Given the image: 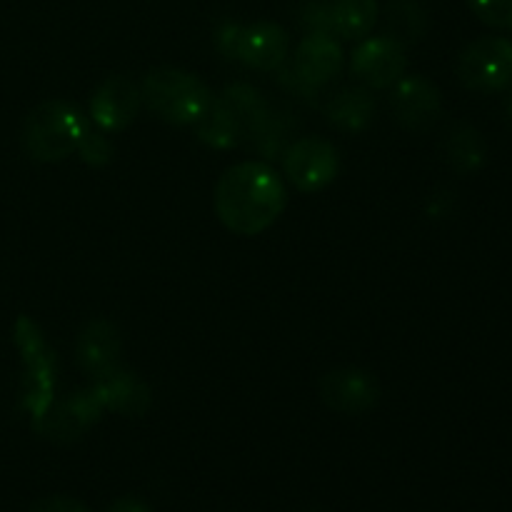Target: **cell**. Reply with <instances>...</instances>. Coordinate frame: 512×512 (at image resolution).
Returning <instances> with one entry per match:
<instances>
[{
	"mask_svg": "<svg viewBox=\"0 0 512 512\" xmlns=\"http://www.w3.org/2000/svg\"><path fill=\"white\" fill-rule=\"evenodd\" d=\"M325 115L328 123L343 133H360L373 120L375 100L368 88H345L330 98Z\"/></svg>",
	"mask_w": 512,
	"mask_h": 512,
	"instance_id": "cell-14",
	"label": "cell"
},
{
	"mask_svg": "<svg viewBox=\"0 0 512 512\" xmlns=\"http://www.w3.org/2000/svg\"><path fill=\"white\" fill-rule=\"evenodd\" d=\"M240 35H243V28L240 25H223V28L218 30V35H215V43H218L220 53L225 55V58L235 60L238 58V45H240Z\"/></svg>",
	"mask_w": 512,
	"mask_h": 512,
	"instance_id": "cell-23",
	"label": "cell"
},
{
	"mask_svg": "<svg viewBox=\"0 0 512 512\" xmlns=\"http://www.w3.org/2000/svg\"><path fill=\"white\" fill-rule=\"evenodd\" d=\"M308 512H323V510H308Z\"/></svg>",
	"mask_w": 512,
	"mask_h": 512,
	"instance_id": "cell-26",
	"label": "cell"
},
{
	"mask_svg": "<svg viewBox=\"0 0 512 512\" xmlns=\"http://www.w3.org/2000/svg\"><path fill=\"white\" fill-rule=\"evenodd\" d=\"M385 38L395 40L403 48L423 40L425 30H428V18H425L423 8L415 5L413 0H390L385 8Z\"/></svg>",
	"mask_w": 512,
	"mask_h": 512,
	"instance_id": "cell-16",
	"label": "cell"
},
{
	"mask_svg": "<svg viewBox=\"0 0 512 512\" xmlns=\"http://www.w3.org/2000/svg\"><path fill=\"white\" fill-rule=\"evenodd\" d=\"M85 130L88 128L78 105L45 100L25 118L23 148L38 163H58L78 150Z\"/></svg>",
	"mask_w": 512,
	"mask_h": 512,
	"instance_id": "cell-3",
	"label": "cell"
},
{
	"mask_svg": "<svg viewBox=\"0 0 512 512\" xmlns=\"http://www.w3.org/2000/svg\"><path fill=\"white\" fill-rule=\"evenodd\" d=\"M30 512H90L80 500L63 498V495H53V498H43L30 508Z\"/></svg>",
	"mask_w": 512,
	"mask_h": 512,
	"instance_id": "cell-22",
	"label": "cell"
},
{
	"mask_svg": "<svg viewBox=\"0 0 512 512\" xmlns=\"http://www.w3.org/2000/svg\"><path fill=\"white\" fill-rule=\"evenodd\" d=\"M338 170V148L328 140L315 138V135L295 140L283 153L285 178L300 193H318V190L328 188L338 178Z\"/></svg>",
	"mask_w": 512,
	"mask_h": 512,
	"instance_id": "cell-4",
	"label": "cell"
},
{
	"mask_svg": "<svg viewBox=\"0 0 512 512\" xmlns=\"http://www.w3.org/2000/svg\"><path fill=\"white\" fill-rule=\"evenodd\" d=\"M508 110H510V118H512V98H510V105H508Z\"/></svg>",
	"mask_w": 512,
	"mask_h": 512,
	"instance_id": "cell-25",
	"label": "cell"
},
{
	"mask_svg": "<svg viewBox=\"0 0 512 512\" xmlns=\"http://www.w3.org/2000/svg\"><path fill=\"white\" fill-rule=\"evenodd\" d=\"M103 408L98 393H83L75 395L73 400L63 405H55L53 410L43 415L35 428L43 435H48L50 440H58V443H70V440H78L90 425L98 420V410Z\"/></svg>",
	"mask_w": 512,
	"mask_h": 512,
	"instance_id": "cell-13",
	"label": "cell"
},
{
	"mask_svg": "<svg viewBox=\"0 0 512 512\" xmlns=\"http://www.w3.org/2000/svg\"><path fill=\"white\" fill-rule=\"evenodd\" d=\"M353 75L365 83L368 88L383 90L393 88L408 68V55L405 48L395 40L385 38H368L355 48L353 53Z\"/></svg>",
	"mask_w": 512,
	"mask_h": 512,
	"instance_id": "cell-7",
	"label": "cell"
},
{
	"mask_svg": "<svg viewBox=\"0 0 512 512\" xmlns=\"http://www.w3.org/2000/svg\"><path fill=\"white\" fill-rule=\"evenodd\" d=\"M468 3L485 25L512 30V0H468Z\"/></svg>",
	"mask_w": 512,
	"mask_h": 512,
	"instance_id": "cell-20",
	"label": "cell"
},
{
	"mask_svg": "<svg viewBox=\"0 0 512 512\" xmlns=\"http://www.w3.org/2000/svg\"><path fill=\"white\" fill-rule=\"evenodd\" d=\"M95 393H98L100 403L128 415V418H138V415H143L150 408L148 388L138 378L120 373V370L110 375V378L100 380Z\"/></svg>",
	"mask_w": 512,
	"mask_h": 512,
	"instance_id": "cell-15",
	"label": "cell"
},
{
	"mask_svg": "<svg viewBox=\"0 0 512 512\" xmlns=\"http://www.w3.org/2000/svg\"><path fill=\"white\" fill-rule=\"evenodd\" d=\"M458 78L465 88L495 93L512 83V43L505 38H480L458 58Z\"/></svg>",
	"mask_w": 512,
	"mask_h": 512,
	"instance_id": "cell-5",
	"label": "cell"
},
{
	"mask_svg": "<svg viewBox=\"0 0 512 512\" xmlns=\"http://www.w3.org/2000/svg\"><path fill=\"white\" fill-rule=\"evenodd\" d=\"M140 103H143L140 85H135L125 75H110L95 88L93 100H90V118L105 133H118L133 123Z\"/></svg>",
	"mask_w": 512,
	"mask_h": 512,
	"instance_id": "cell-9",
	"label": "cell"
},
{
	"mask_svg": "<svg viewBox=\"0 0 512 512\" xmlns=\"http://www.w3.org/2000/svg\"><path fill=\"white\" fill-rule=\"evenodd\" d=\"M108 512H150V508L140 498H120L110 505Z\"/></svg>",
	"mask_w": 512,
	"mask_h": 512,
	"instance_id": "cell-24",
	"label": "cell"
},
{
	"mask_svg": "<svg viewBox=\"0 0 512 512\" xmlns=\"http://www.w3.org/2000/svg\"><path fill=\"white\" fill-rule=\"evenodd\" d=\"M120 358V335L118 328L108 320H93L85 325L78 338V363L85 375L100 383L118 373Z\"/></svg>",
	"mask_w": 512,
	"mask_h": 512,
	"instance_id": "cell-11",
	"label": "cell"
},
{
	"mask_svg": "<svg viewBox=\"0 0 512 512\" xmlns=\"http://www.w3.org/2000/svg\"><path fill=\"white\" fill-rule=\"evenodd\" d=\"M393 113L403 128L413 130V133H423L430 130L440 118L443 110V98L433 80L425 75H403L398 83L393 85Z\"/></svg>",
	"mask_w": 512,
	"mask_h": 512,
	"instance_id": "cell-6",
	"label": "cell"
},
{
	"mask_svg": "<svg viewBox=\"0 0 512 512\" xmlns=\"http://www.w3.org/2000/svg\"><path fill=\"white\" fill-rule=\"evenodd\" d=\"M320 398L335 413L363 415L378 405L380 385L368 370L340 368L320 380Z\"/></svg>",
	"mask_w": 512,
	"mask_h": 512,
	"instance_id": "cell-8",
	"label": "cell"
},
{
	"mask_svg": "<svg viewBox=\"0 0 512 512\" xmlns=\"http://www.w3.org/2000/svg\"><path fill=\"white\" fill-rule=\"evenodd\" d=\"M445 155L458 173H473L485 163V143L470 125H455L445 140Z\"/></svg>",
	"mask_w": 512,
	"mask_h": 512,
	"instance_id": "cell-18",
	"label": "cell"
},
{
	"mask_svg": "<svg viewBox=\"0 0 512 512\" xmlns=\"http://www.w3.org/2000/svg\"><path fill=\"white\" fill-rule=\"evenodd\" d=\"M290 50V35L278 23H255L243 28L238 45V58L248 68L275 73L285 65Z\"/></svg>",
	"mask_w": 512,
	"mask_h": 512,
	"instance_id": "cell-10",
	"label": "cell"
},
{
	"mask_svg": "<svg viewBox=\"0 0 512 512\" xmlns=\"http://www.w3.org/2000/svg\"><path fill=\"white\" fill-rule=\"evenodd\" d=\"M343 68V48L328 33H308L295 53L293 70L310 88L330 83Z\"/></svg>",
	"mask_w": 512,
	"mask_h": 512,
	"instance_id": "cell-12",
	"label": "cell"
},
{
	"mask_svg": "<svg viewBox=\"0 0 512 512\" xmlns=\"http://www.w3.org/2000/svg\"><path fill=\"white\" fill-rule=\"evenodd\" d=\"M140 98L150 113L173 125H195L213 103L208 85L180 68L150 70L140 83Z\"/></svg>",
	"mask_w": 512,
	"mask_h": 512,
	"instance_id": "cell-2",
	"label": "cell"
},
{
	"mask_svg": "<svg viewBox=\"0 0 512 512\" xmlns=\"http://www.w3.org/2000/svg\"><path fill=\"white\" fill-rule=\"evenodd\" d=\"M303 25L308 33L333 35V3L328 0H313L303 8Z\"/></svg>",
	"mask_w": 512,
	"mask_h": 512,
	"instance_id": "cell-21",
	"label": "cell"
},
{
	"mask_svg": "<svg viewBox=\"0 0 512 512\" xmlns=\"http://www.w3.org/2000/svg\"><path fill=\"white\" fill-rule=\"evenodd\" d=\"M378 23V0H333V33L360 40Z\"/></svg>",
	"mask_w": 512,
	"mask_h": 512,
	"instance_id": "cell-17",
	"label": "cell"
},
{
	"mask_svg": "<svg viewBox=\"0 0 512 512\" xmlns=\"http://www.w3.org/2000/svg\"><path fill=\"white\" fill-rule=\"evenodd\" d=\"M75 153H78L88 165L100 168V165H105L113 158V143H110L105 130H85Z\"/></svg>",
	"mask_w": 512,
	"mask_h": 512,
	"instance_id": "cell-19",
	"label": "cell"
},
{
	"mask_svg": "<svg viewBox=\"0 0 512 512\" xmlns=\"http://www.w3.org/2000/svg\"><path fill=\"white\" fill-rule=\"evenodd\" d=\"M288 190L268 163L248 160L225 170L215 183V213L235 235L265 233L283 215Z\"/></svg>",
	"mask_w": 512,
	"mask_h": 512,
	"instance_id": "cell-1",
	"label": "cell"
}]
</instances>
